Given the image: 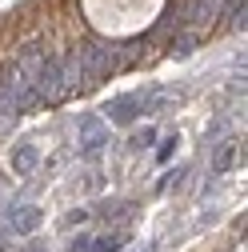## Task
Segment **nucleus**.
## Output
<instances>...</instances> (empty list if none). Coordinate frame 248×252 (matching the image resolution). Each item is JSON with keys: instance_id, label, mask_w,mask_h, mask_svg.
<instances>
[{"instance_id": "10", "label": "nucleus", "mask_w": 248, "mask_h": 252, "mask_svg": "<svg viewBox=\"0 0 248 252\" xmlns=\"http://www.w3.org/2000/svg\"><path fill=\"white\" fill-rule=\"evenodd\" d=\"M192 48H196V36H192V32H184V36L172 40V56H188Z\"/></svg>"}, {"instance_id": "4", "label": "nucleus", "mask_w": 248, "mask_h": 252, "mask_svg": "<svg viewBox=\"0 0 248 252\" xmlns=\"http://www.w3.org/2000/svg\"><path fill=\"white\" fill-rule=\"evenodd\" d=\"M220 12V0H180V24H208Z\"/></svg>"}, {"instance_id": "8", "label": "nucleus", "mask_w": 248, "mask_h": 252, "mask_svg": "<svg viewBox=\"0 0 248 252\" xmlns=\"http://www.w3.org/2000/svg\"><path fill=\"white\" fill-rule=\"evenodd\" d=\"M120 248H124V236H120V232L92 236V240H88V252H120Z\"/></svg>"}, {"instance_id": "9", "label": "nucleus", "mask_w": 248, "mask_h": 252, "mask_svg": "<svg viewBox=\"0 0 248 252\" xmlns=\"http://www.w3.org/2000/svg\"><path fill=\"white\" fill-rule=\"evenodd\" d=\"M152 140H156V128H140V132H132L128 148H132V152H140V148H148Z\"/></svg>"}, {"instance_id": "14", "label": "nucleus", "mask_w": 248, "mask_h": 252, "mask_svg": "<svg viewBox=\"0 0 248 252\" xmlns=\"http://www.w3.org/2000/svg\"><path fill=\"white\" fill-rule=\"evenodd\" d=\"M132 252H156V244H152V240H140V244H136Z\"/></svg>"}, {"instance_id": "13", "label": "nucleus", "mask_w": 248, "mask_h": 252, "mask_svg": "<svg viewBox=\"0 0 248 252\" xmlns=\"http://www.w3.org/2000/svg\"><path fill=\"white\" fill-rule=\"evenodd\" d=\"M88 240H92V236H76V240H72V252H88Z\"/></svg>"}, {"instance_id": "11", "label": "nucleus", "mask_w": 248, "mask_h": 252, "mask_svg": "<svg viewBox=\"0 0 248 252\" xmlns=\"http://www.w3.org/2000/svg\"><path fill=\"white\" fill-rule=\"evenodd\" d=\"M16 116H20V112H16L12 104H4V100H0V132H8L12 124H16Z\"/></svg>"}, {"instance_id": "3", "label": "nucleus", "mask_w": 248, "mask_h": 252, "mask_svg": "<svg viewBox=\"0 0 248 252\" xmlns=\"http://www.w3.org/2000/svg\"><path fill=\"white\" fill-rule=\"evenodd\" d=\"M76 140H80V152L84 156H96L104 144H108V128H104V120L100 116H80V124H76Z\"/></svg>"}, {"instance_id": "2", "label": "nucleus", "mask_w": 248, "mask_h": 252, "mask_svg": "<svg viewBox=\"0 0 248 252\" xmlns=\"http://www.w3.org/2000/svg\"><path fill=\"white\" fill-rule=\"evenodd\" d=\"M100 112H104L108 124H120V128H124V124H132V120L144 112V92H124V96H112Z\"/></svg>"}, {"instance_id": "5", "label": "nucleus", "mask_w": 248, "mask_h": 252, "mask_svg": "<svg viewBox=\"0 0 248 252\" xmlns=\"http://www.w3.org/2000/svg\"><path fill=\"white\" fill-rule=\"evenodd\" d=\"M236 164H244V144L240 140H220L212 152V172H232Z\"/></svg>"}, {"instance_id": "6", "label": "nucleus", "mask_w": 248, "mask_h": 252, "mask_svg": "<svg viewBox=\"0 0 248 252\" xmlns=\"http://www.w3.org/2000/svg\"><path fill=\"white\" fill-rule=\"evenodd\" d=\"M40 220H44V212H40L36 204H20V208H12L8 224H12L16 232H36V228H40Z\"/></svg>"}, {"instance_id": "7", "label": "nucleus", "mask_w": 248, "mask_h": 252, "mask_svg": "<svg viewBox=\"0 0 248 252\" xmlns=\"http://www.w3.org/2000/svg\"><path fill=\"white\" fill-rule=\"evenodd\" d=\"M40 164V148L36 144H16L12 148V168H16V176H28Z\"/></svg>"}, {"instance_id": "1", "label": "nucleus", "mask_w": 248, "mask_h": 252, "mask_svg": "<svg viewBox=\"0 0 248 252\" xmlns=\"http://www.w3.org/2000/svg\"><path fill=\"white\" fill-rule=\"evenodd\" d=\"M120 64V56H116V48H108V44H84L80 48V68H84V88H92V84H100L112 68Z\"/></svg>"}, {"instance_id": "12", "label": "nucleus", "mask_w": 248, "mask_h": 252, "mask_svg": "<svg viewBox=\"0 0 248 252\" xmlns=\"http://www.w3.org/2000/svg\"><path fill=\"white\" fill-rule=\"evenodd\" d=\"M172 144H180V136H168V140L160 144V152H156V156H160V160H168V156H172Z\"/></svg>"}]
</instances>
